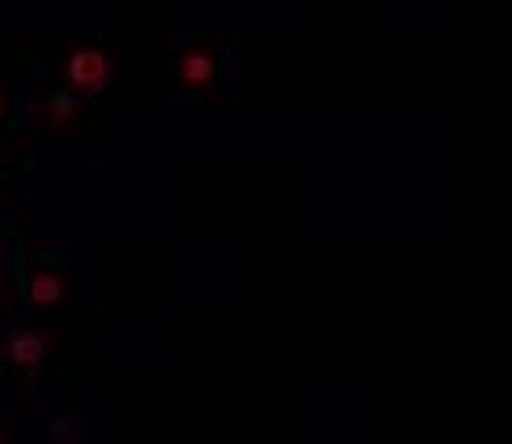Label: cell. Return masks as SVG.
I'll return each mask as SVG.
<instances>
[{
  "mask_svg": "<svg viewBox=\"0 0 512 444\" xmlns=\"http://www.w3.org/2000/svg\"><path fill=\"white\" fill-rule=\"evenodd\" d=\"M111 77V60L99 52V47H77L69 56V82L77 90H103Z\"/></svg>",
  "mask_w": 512,
  "mask_h": 444,
  "instance_id": "cell-1",
  "label": "cell"
},
{
  "mask_svg": "<svg viewBox=\"0 0 512 444\" xmlns=\"http://www.w3.org/2000/svg\"><path fill=\"white\" fill-rule=\"evenodd\" d=\"M214 56L205 52V47H188V52L180 56V77L188 86H210L214 82Z\"/></svg>",
  "mask_w": 512,
  "mask_h": 444,
  "instance_id": "cell-2",
  "label": "cell"
},
{
  "mask_svg": "<svg viewBox=\"0 0 512 444\" xmlns=\"http://www.w3.org/2000/svg\"><path fill=\"white\" fill-rule=\"evenodd\" d=\"M9 359L18 363V368L35 372L39 363H43V338H39V333H18V338H13V346H9Z\"/></svg>",
  "mask_w": 512,
  "mask_h": 444,
  "instance_id": "cell-3",
  "label": "cell"
},
{
  "mask_svg": "<svg viewBox=\"0 0 512 444\" xmlns=\"http://www.w3.org/2000/svg\"><path fill=\"white\" fill-rule=\"evenodd\" d=\"M60 295H64V282L56 274H35L30 278V299H35V304L52 308V304H60Z\"/></svg>",
  "mask_w": 512,
  "mask_h": 444,
  "instance_id": "cell-4",
  "label": "cell"
},
{
  "mask_svg": "<svg viewBox=\"0 0 512 444\" xmlns=\"http://www.w3.org/2000/svg\"><path fill=\"white\" fill-rule=\"evenodd\" d=\"M52 120H56V124L73 120V99H69V94H56V99H52Z\"/></svg>",
  "mask_w": 512,
  "mask_h": 444,
  "instance_id": "cell-5",
  "label": "cell"
}]
</instances>
